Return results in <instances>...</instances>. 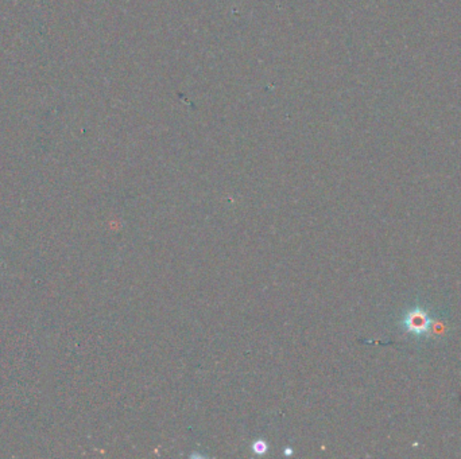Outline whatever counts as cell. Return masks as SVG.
<instances>
[{"mask_svg":"<svg viewBox=\"0 0 461 459\" xmlns=\"http://www.w3.org/2000/svg\"><path fill=\"white\" fill-rule=\"evenodd\" d=\"M433 320L435 317L428 308L421 306L410 307L401 318V326L411 335L423 338L432 332Z\"/></svg>","mask_w":461,"mask_h":459,"instance_id":"cell-1","label":"cell"}]
</instances>
